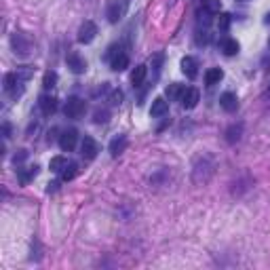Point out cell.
Wrapping results in <instances>:
<instances>
[{
    "instance_id": "obj_1",
    "label": "cell",
    "mask_w": 270,
    "mask_h": 270,
    "mask_svg": "<svg viewBox=\"0 0 270 270\" xmlns=\"http://www.w3.org/2000/svg\"><path fill=\"white\" fill-rule=\"evenodd\" d=\"M34 76V68L32 66H22L15 72H9L5 76V93L11 97H19L26 91V83Z\"/></svg>"
},
{
    "instance_id": "obj_2",
    "label": "cell",
    "mask_w": 270,
    "mask_h": 270,
    "mask_svg": "<svg viewBox=\"0 0 270 270\" xmlns=\"http://www.w3.org/2000/svg\"><path fill=\"white\" fill-rule=\"evenodd\" d=\"M215 173V158L211 154H201L192 163V182L194 184H207Z\"/></svg>"
},
{
    "instance_id": "obj_3",
    "label": "cell",
    "mask_w": 270,
    "mask_h": 270,
    "mask_svg": "<svg viewBox=\"0 0 270 270\" xmlns=\"http://www.w3.org/2000/svg\"><path fill=\"white\" fill-rule=\"evenodd\" d=\"M11 49L17 57H30L32 55V49H34V43L26 32H15L11 36Z\"/></svg>"
},
{
    "instance_id": "obj_4",
    "label": "cell",
    "mask_w": 270,
    "mask_h": 270,
    "mask_svg": "<svg viewBox=\"0 0 270 270\" xmlns=\"http://www.w3.org/2000/svg\"><path fill=\"white\" fill-rule=\"evenodd\" d=\"M108 59H110V66H112L114 72H125V70L129 68V55L121 47H110Z\"/></svg>"
},
{
    "instance_id": "obj_5",
    "label": "cell",
    "mask_w": 270,
    "mask_h": 270,
    "mask_svg": "<svg viewBox=\"0 0 270 270\" xmlns=\"http://www.w3.org/2000/svg\"><path fill=\"white\" fill-rule=\"evenodd\" d=\"M87 112V104H85V99L81 97H68V102L64 104V114L68 118H83Z\"/></svg>"
},
{
    "instance_id": "obj_6",
    "label": "cell",
    "mask_w": 270,
    "mask_h": 270,
    "mask_svg": "<svg viewBox=\"0 0 270 270\" xmlns=\"http://www.w3.org/2000/svg\"><path fill=\"white\" fill-rule=\"evenodd\" d=\"M127 15V0H110L106 9V17L110 24H118Z\"/></svg>"
},
{
    "instance_id": "obj_7",
    "label": "cell",
    "mask_w": 270,
    "mask_h": 270,
    "mask_svg": "<svg viewBox=\"0 0 270 270\" xmlns=\"http://www.w3.org/2000/svg\"><path fill=\"white\" fill-rule=\"evenodd\" d=\"M95 36H97V26L87 19V22L78 28V36L76 38H78V43H81V45H89V43L95 41Z\"/></svg>"
},
{
    "instance_id": "obj_8",
    "label": "cell",
    "mask_w": 270,
    "mask_h": 270,
    "mask_svg": "<svg viewBox=\"0 0 270 270\" xmlns=\"http://www.w3.org/2000/svg\"><path fill=\"white\" fill-rule=\"evenodd\" d=\"M127 146H129V139H127V135L118 133V135H114L112 139H110V146H108V150H110V154H112V156L116 158V156H121V154L125 152Z\"/></svg>"
},
{
    "instance_id": "obj_9",
    "label": "cell",
    "mask_w": 270,
    "mask_h": 270,
    "mask_svg": "<svg viewBox=\"0 0 270 270\" xmlns=\"http://www.w3.org/2000/svg\"><path fill=\"white\" fill-rule=\"evenodd\" d=\"M76 142H78V133L74 131V129H68V131H64L62 135H59V148H62L64 152H72V150L76 148Z\"/></svg>"
},
{
    "instance_id": "obj_10",
    "label": "cell",
    "mask_w": 270,
    "mask_h": 270,
    "mask_svg": "<svg viewBox=\"0 0 270 270\" xmlns=\"http://www.w3.org/2000/svg\"><path fill=\"white\" fill-rule=\"evenodd\" d=\"M97 152H99V146H97L95 139L93 137H85L83 144H81V154L87 158V161H93V158L97 156Z\"/></svg>"
},
{
    "instance_id": "obj_11",
    "label": "cell",
    "mask_w": 270,
    "mask_h": 270,
    "mask_svg": "<svg viewBox=\"0 0 270 270\" xmlns=\"http://www.w3.org/2000/svg\"><path fill=\"white\" fill-rule=\"evenodd\" d=\"M198 99H201V95H198L196 89H184V93H182V97H179V102H182V106L186 110H192V108H196Z\"/></svg>"
},
{
    "instance_id": "obj_12",
    "label": "cell",
    "mask_w": 270,
    "mask_h": 270,
    "mask_svg": "<svg viewBox=\"0 0 270 270\" xmlns=\"http://www.w3.org/2000/svg\"><path fill=\"white\" fill-rule=\"evenodd\" d=\"M66 62H68V68L72 70L74 74H83L85 70H87V62H85V59L78 55V53H70Z\"/></svg>"
},
{
    "instance_id": "obj_13",
    "label": "cell",
    "mask_w": 270,
    "mask_h": 270,
    "mask_svg": "<svg viewBox=\"0 0 270 270\" xmlns=\"http://www.w3.org/2000/svg\"><path fill=\"white\" fill-rule=\"evenodd\" d=\"M219 106H222V110H226V112H236L238 97L232 91H226V93H222V97H219Z\"/></svg>"
},
{
    "instance_id": "obj_14",
    "label": "cell",
    "mask_w": 270,
    "mask_h": 270,
    "mask_svg": "<svg viewBox=\"0 0 270 270\" xmlns=\"http://www.w3.org/2000/svg\"><path fill=\"white\" fill-rule=\"evenodd\" d=\"M169 112V102L165 97H156L152 106H150V116H154V118H161Z\"/></svg>"
},
{
    "instance_id": "obj_15",
    "label": "cell",
    "mask_w": 270,
    "mask_h": 270,
    "mask_svg": "<svg viewBox=\"0 0 270 270\" xmlns=\"http://www.w3.org/2000/svg\"><path fill=\"white\" fill-rule=\"evenodd\" d=\"M38 171H41V167L38 165H32V167H26V169H17V179H19V184H30L32 179L38 175Z\"/></svg>"
},
{
    "instance_id": "obj_16",
    "label": "cell",
    "mask_w": 270,
    "mask_h": 270,
    "mask_svg": "<svg viewBox=\"0 0 270 270\" xmlns=\"http://www.w3.org/2000/svg\"><path fill=\"white\" fill-rule=\"evenodd\" d=\"M241 135H243V123H232L224 131V139L228 144H236L241 139Z\"/></svg>"
},
{
    "instance_id": "obj_17",
    "label": "cell",
    "mask_w": 270,
    "mask_h": 270,
    "mask_svg": "<svg viewBox=\"0 0 270 270\" xmlns=\"http://www.w3.org/2000/svg\"><path fill=\"white\" fill-rule=\"evenodd\" d=\"M38 106H41L45 116H51V114H55V110H57V99L53 95H43L41 102H38Z\"/></svg>"
},
{
    "instance_id": "obj_18",
    "label": "cell",
    "mask_w": 270,
    "mask_h": 270,
    "mask_svg": "<svg viewBox=\"0 0 270 270\" xmlns=\"http://www.w3.org/2000/svg\"><path fill=\"white\" fill-rule=\"evenodd\" d=\"M179 66H182V72H184L188 78H194V76L198 74V62H196L194 57H184Z\"/></svg>"
},
{
    "instance_id": "obj_19",
    "label": "cell",
    "mask_w": 270,
    "mask_h": 270,
    "mask_svg": "<svg viewBox=\"0 0 270 270\" xmlns=\"http://www.w3.org/2000/svg\"><path fill=\"white\" fill-rule=\"evenodd\" d=\"M146 74H148V68H146L144 64L135 66V70L131 72V83H133V87H142V83L146 81Z\"/></svg>"
},
{
    "instance_id": "obj_20",
    "label": "cell",
    "mask_w": 270,
    "mask_h": 270,
    "mask_svg": "<svg viewBox=\"0 0 270 270\" xmlns=\"http://www.w3.org/2000/svg\"><path fill=\"white\" fill-rule=\"evenodd\" d=\"M68 165H70V161L66 156H53L51 163H49V169H51L53 173H64Z\"/></svg>"
},
{
    "instance_id": "obj_21",
    "label": "cell",
    "mask_w": 270,
    "mask_h": 270,
    "mask_svg": "<svg viewBox=\"0 0 270 270\" xmlns=\"http://www.w3.org/2000/svg\"><path fill=\"white\" fill-rule=\"evenodd\" d=\"M224 78V72L219 68H211V70H207V74H205V83L209 85V87H213V85H217L219 81Z\"/></svg>"
},
{
    "instance_id": "obj_22",
    "label": "cell",
    "mask_w": 270,
    "mask_h": 270,
    "mask_svg": "<svg viewBox=\"0 0 270 270\" xmlns=\"http://www.w3.org/2000/svg\"><path fill=\"white\" fill-rule=\"evenodd\" d=\"M184 85H179V83H173V85H169L167 87V97L169 99H175V102H179V97H182V93H184Z\"/></svg>"
},
{
    "instance_id": "obj_23",
    "label": "cell",
    "mask_w": 270,
    "mask_h": 270,
    "mask_svg": "<svg viewBox=\"0 0 270 270\" xmlns=\"http://www.w3.org/2000/svg\"><path fill=\"white\" fill-rule=\"evenodd\" d=\"M222 51L226 55H236L238 53V43L234 41V38H224L222 41Z\"/></svg>"
},
{
    "instance_id": "obj_24",
    "label": "cell",
    "mask_w": 270,
    "mask_h": 270,
    "mask_svg": "<svg viewBox=\"0 0 270 270\" xmlns=\"http://www.w3.org/2000/svg\"><path fill=\"white\" fill-rule=\"evenodd\" d=\"M93 121H95L97 125H106V123L110 121V112H108V110L97 108V110H95V114H93Z\"/></svg>"
},
{
    "instance_id": "obj_25",
    "label": "cell",
    "mask_w": 270,
    "mask_h": 270,
    "mask_svg": "<svg viewBox=\"0 0 270 270\" xmlns=\"http://www.w3.org/2000/svg\"><path fill=\"white\" fill-rule=\"evenodd\" d=\"M55 83H57V74L55 72H51V70H49V72H45V78H43V87L47 89H53L55 87Z\"/></svg>"
},
{
    "instance_id": "obj_26",
    "label": "cell",
    "mask_w": 270,
    "mask_h": 270,
    "mask_svg": "<svg viewBox=\"0 0 270 270\" xmlns=\"http://www.w3.org/2000/svg\"><path fill=\"white\" fill-rule=\"evenodd\" d=\"M219 0H203V9L205 11H209V13H217L219 11Z\"/></svg>"
},
{
    "instance_id": "obj_27",
    "label": "cell",
    "mask_w": 270,
    "mask_h": 270,
    "mask_svg": "<svg viewBox=\"0 0 270 270\" xmlns=\"http://www.w3.org/2000/svg\"><path fill=\"white\" fill-rule=\"evenodd\" d=\"M110 104L112 106H121L123 104V91L121 89H114V91L110 93Z\"/></svg>"
},
{
    "instance_id": "obj_28",
    "label": "cell",
    "mask_w": 270,
    "mask_h": 270,
    "mask_svg": "<svg viewBox=\"0 0 270 270\" xmlns=\"http://www.w3.org/2000/svg\"><path fill=\"white\" fill-rule=\"evenodd\" d=\"M74 175H76V163H70L66 167V171L62 173V177H64V182H68V179H72Z\"/></svg>"
},
{
    "instance_id": "obj_29",
    "label": "cell",
    "mask_w": 270,
    "mask_h": 270,
    "mask_svg": "<svg viewBox=\"0 0 270 270\" xmlns=\"http://www.w3.org/2000/svg\"><path fill=\"white\" fill-rule=\"evenodd\" d=\"M26 158H28V150H17V154H15V158H13V161H15V165H17V163L26 161Z\"/></svg>"
},
{
    "instance_id": "obj_30",
    "label": "cell",
    "mask_w": 270,
    "mask_h": 270,
    "mask_svg": "<svg viewBox=\"0 0 270 270\" xmlns=\"http://www.w3.org/2000/svg\"><path fill=\"white\" fill-rule=\"evenodd\" d=\"M219 28L222 30H228V26H230V15H219Z\"/></svg>"
},
{
    "instance_id": "obj_31",
    "label": "cell",
    "mask_w": 270,
    "mask_h": 270,
    "mask_svg": "<svg viewBox=\"0 0 270 270\" xmlns=\"http://www.w3.org/2000/svg\"><path fill=\"white\" fill-rule=\"evenodd\" d=\"M3 133H5L3 137H5V139H9V133H11V127H9V125H5V127H3Z\"/></svg>"
},
{
    "instance_id": "obj_32",
    "label": "cell",
    "mask_w": 270,
    "mask_h": 270,
    "mask_svg": "<svg viewBox=\"0 0 270 270\" xmlns=\"http://www.w3.org/2000/svg\"><path fill=\"white\" fill-rule=\"evenodd\" d=\"M264 22H266V24H270V13L266 15V19H264Z\"/></svg>"
}]
</instances>
